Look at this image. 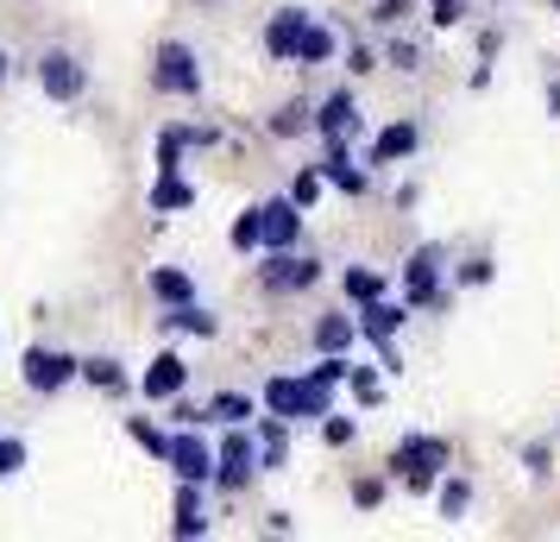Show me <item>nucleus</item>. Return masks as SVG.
Here are the masks:
<instances>
[{
	"instance_id": "obj_1",
	"label": "nucleus",
	"mask_w": 560,
	"mask_h": 542,
	"mask_svg": "<svg viewBox=\"0 0 560 542\" xmlns=\"http://www.w3.org/2000/svg\"><path fill=\"white\" fill-rule=\"evenodd\" d=\"M441 246H416L404 265V303L409 310H441L447 303V290H441Z\"/></svg>"
},
{
	"instance_id": "obj_2",
	"label": "nucleus",
	"mask_w": 560,
	"mask_h": 542,
	"mask_svg": "<svg viewBox=\"0 0 560 542\" xmlns=\"http://www.w3.org/2000/svg\"><path fill=\"white\" fill-rule=\"evenodd\" d=\"M253 466H265L258 429H246V423H228V436H221V466H214V480H221V486H246V480H253Z\"/></svg>"
},
{
	"instance_id": "obj_3",
	"label": "nucleus",
	"mask_w": 560,
	"mask_h": 542,
	"mask_svg": "<svg viewBox=\"0 0 560 542\" xmlns=\"http://www.w3.org/2000/svg\"><path fill=\"white\" fill-rule=\"evenodd\" d=\"M390 466H404L409 486L429 492L434 473L447 466V436H404V441H397V454H390Z\"/></svg>"
},
{
	"instance_id": "obj_4",
	"label": "nucleus",
	"mask_w": 560,
	"mask_h": 542,
	"mask_svg": "<svg viewBox=\"0 0 560 542\" xmlns=\"http://www.w3.org/2000/svg\"><path fill=\"white\" fill-rule=\"evenodd\" d=\"M315 278H322V265H315L308 253H290V246H278V253H271L265 265H258V285L271 290V297H290V290H308Z\"/></svg>"
},
{
	"instance_id": "obj_5",
	"label": "nucleus",
	"mask_w": 560,
	"mask_h": 542,
	"mask_svg": "<svg viewBox=\"0 0 560 542\" xmlns=\"http://www.w3.org/2000/svg\"><path fill=\"white\" fill-rule=\"evenodd\" d=\"M152 77L164 95H202V64H196V51L189 45H158V64H152Z\"/></svg>"
},
{
	"instance_id": "obj_6",
	"label": "nucleus",
	"mask_w": 560,
	"mask_h": 542,
	"mask_svg": "<svg viewBox=\"0 0 560 542\" xmlns=\"http://www.w3.org/2000/svg\"><path fill=\"white\" fill-rule=\"evenodd\" d=\"M214 466H221V448H208L196 423H183V436H171V473L202 486V480H214Z\"/></svg>"
},
{
	"instance_id": "obj_7",
	"label": "nucleus",
	"mask_w": 560,
	"mask_h": 542,
	"mask_svg": "<svg viewBox=\"0 0 560 542\" xmlns=\"http://www.w3.org/2000/svg\"><path fill=\"white\" fill-rule=\"evenodd\" d=\"M38 89H45L51 102H77L82 89H89V70H82L70 51H45L38 57Z\"/></svg>"
},
{
	"instance_id": "obj_8",
	"label": "nucleus",
	"mask_w": 560,
	"mask_h": 542,
	"mask_svg": "<svg viewBox=\"0 0 560 542\" xmlns=\"http://www.w3.org/2000/svg\"><path fill=\"white\" fill-rule=\"evenodd\" d=\"M77 372H82V360L57 354V347H32V354H26V385L32 391H63Z\"/></svg>"
},
{
	"instance_id": "obj_9",
	"label": "nucleus",
	"mask_w": 560,
	"mask_h": 542,
	"mask_svg": "<svg viewBox=\"0 0 560 542\" xmlns=\"http://www.w3.org/2000/svg\"><path fill=\"white\" fill-rule=\"evenodd\" d=\"M315 132H322L328 146L353 139V132H359V102H353V89H334L328 102L315 107Z\"/></svg>"
},
{
	"instance_id": "obj_10",
	"label": "nucleus",
	"mask_w": 560,
	"mask_h": 542,
	"mask_svg": "<svg viewBox=\"0 0 560 542\" xmlns=\"http://www.w3.org/2000/svg\"><path fill=\"white\" fill-rule=\"evenodd\" d=\"M303 32H308V13H303V7H278V13H271V26H265V51L278 57V64H296Z\"/></svg>"
},
{
	"instance_id": "obj_11",
	"label": "nucleus",
	"mask_w": 560,
	"mask_h": 542,
	"mask_svg": "<svg viewBox=\"0 0 560 542\" xmlns=\"http://www.w3.org/2000/svg\"><path fill=\"white\" fill-rule=\"evenodd\" d=\"M296 228H303V203H296V196L265 203V246H271V253H278V246H296Z\"/></svg>"
},
{
	"instance_id": "obj_12",
	"label": "nucleus",
	"mask_w": 560,
	"mask_h": 542,
	"mask_svg": "<svg viewBox=\"0 0 560 542\" xmlns=\"http://www.w3.org/2000/svg\"><path fill=\"white\" fill-rule=\"evenodd\" d=\"M404 322H409V303H390V297H372V303L359 310V328H365L372 341H390Z\"/></svg>"
},
{
	"instance_id": "obj_13",
	"label": "nucleus",
	"mask_w": 560,
	"mask_h": 542,
	"mask_svg": "<svg viewBox=\"0 0 560 542\" xmlns=\"http://www.w3.org/2000/svg\"><path fill=\"white\" fill-rule=\"evenodd\" d=\"M322 177L334 183V189H347V196H365V171L353 164V152H347V139L334 146L328 158H322Z\"/></svg>"
},
{
	"instance_id": "obj_14",
	"label": "nucleus",
	"mask_w": 560,
	"mask_h": 542,
	"mask_svg": "<svg viewBox=\"0 0 560 542\" xmlns=\"http://www.w3.org/2000/svg\"><path fill=\"white\" fill-rule=\"evenodd\" d=\"M183 542L189 537H208V505H202V492H196V480H183V492H177V523H171Z\"/></svg>"
},
{
	"instance_id": "obj_15",
	"label": "nucleus",
	"mask_w": 560,
	"mask_h": 542,
	"mask_svg": "<svg viewBox=\"0 0 560 542\" xmlns=\"http://www.w3.org/2000/svg\"><path fill=\"white\" fill-rule=\"evenodd\" d=\"M183 385H189V366H183L177 354H158L152 372H145V397H177Z\"/></svg>"
},
{
	"instance_id": "obj_16",
	"label": "nucleus",
	"mask_w": 560,
	"mask_h": 542,
	"mask_svg": "<svg viewBox=\"0 0 560 542\" xmlns=\"http://www.w3.org/2000/svg\"><path fill=\"white\" fill-rule=\"evenodd\" d=\"M416 139H422V132L409 127V120L384 127L378 139H372V164H397V158H409V152H416Z\"/></svg>"
},
{
	"instance_id": "obj_17",
	"label": "nucleus",
	"mask_w": 560,
	"mask_h": 542,
	"mask_svg": "<svg viewBox=\"0 0 560 542\" xmlns=\"http://www.w3.org/2000/svg\"><path fill=\"white\" fill-rule=\"evenodd\" d=\"M152 297L171 303V310H177V303H196V278H189L183 265H164V272H152Z\"/></svg>"
},
{
	"instance_id": "obj_18",
	"label": "nucleus",
	"mask_w": 560,
	"mask_h": 542,
	"mask_svg": "<svg viewBox=\"0 0 560 542\" xmlns=\"http://www.w3.org/2000/svg\"><path fill=\"white\" fill-rule=\"evenodd\" d=\"M177 208H196V183H183L177 171L152 183V215H177Z\"/></svg>"
},
{
	"instance_id": "obj_19",
	"label": "nucleus",
	"mask_w": 560,
	"mask_h": 542,
	"mask_svg": "<svg viewBox=\"0 0 560 542\" xmlns=\"http://www.w3.org/2000/svg\"><path fill=\"white\" fill-rule=\"evenodd\" d=\"M258 448H265V466H283V454H290V416H258Z\"/></svg>"
},
{
	"instance_id": "obj_20",
	"label": "nucleus",
	"mask_w": 560,
	"mask_h": 542,
	"mask_svg": "<svg viewBox=\"0 0 560 542\" xmlns=\"http://www.w3.org/2000/svg\"><path fill=\"white\" fill-rule=\"evenodd\" d=\"M353 322H347V315H322V322H315V354H353Z\"/></svg>"
},
{
	"instance_id": "obj_21",
	"label": "nucleus",
	"mask_w": 560,
	"mask_h": 542,
	"mask_svg": "<svg viewBox=\"0 0 560 542\" xmlns=\"http://www.w3.org/2000/svg\"><path fill=\"white\" fill-rule=\"evenodd\" d=\"M296 404H303V379H290V372H278V379H265V411H278L296 423Z\"/></svg>"
},
{
	"instance_id": "obj_22",
	"label": "nucleus",
	"mask_w": 560,
	"mask_h": 542,
	"mask_svg": "<svg viewBox=\"0 0 560 542\" xmlns=\"http://www.w3.org/2000/svg\"><path fill=\"white\" fill-rule=\"evenodd\" d=\"M271 132H278V139H303V132H315V107L308 102H283L278 114H271Z\"/></svg>"
},
{
	"instance_id": "obj_23",
	"label": "nucleus",
	"mask_w": 560,
	"mask_h": 542,
	"mask_svg": "<svg viewBox=\"0 0 560 542\" xmlns=\"http://www.w3.org/2000/svg\"><path fill=\"white\" fill-rule=\"evenodd\" d=\"M208 416H221V423H253L258 404H253V391H214V397H208Z\"/></svg>"
},
{
	"instance_id": "obj_24",
	"label": "nucleus",
	"mask_w": 560,
	"mask_h": 542,
	"mask_svg": "<svg viewBox=\"0 0 560 542\" xmlns=\"http://www.w3.org/2000/svg\"><path fill=\"white\" fill-rule=\"evenodd\" d=\"M340 290H347L353 303H372V297H384V278L372 265H347V272H340Z\"/></svg>"
},
{
	"instance_id": "obj_25",
	"label": "nucleus",
	"mask_w": 560,
	"mask_h": 542,
	"mask_svg": "<svg viewBox=\"0 0 560 542\" xmlns=\"http://www.w3.org/2000/svg\"><path fill=\"white\" fill-rule=\"evenodd\" d=\"M233 253H258V246H265V208H246V215H240V221H233Z\"/></svg>"
},
{
	"instance_id": "obj_26",
	"label": "nucleus",
	"mask_w": 560,
	"mask_h": 542,
	"mask_svg": "<svg viewBox=\"0 0 560 542\" xmlns=\"http://www.w3.org/2000/svg\"><path fill=\"white\" fill-rule=\"evenodd\" d=\"M164 328H177V335H214V315L196 310V303H177V310L164 315Z\"/></svg>"
},
{
	"instance_id": "obj_27",
	"label": "nucleus",
	"mask_w": 560,
	"mask_h": 542,
	"mask_svg": "<svg viewBox=\"0 0 560 542\" xmlns=\"http://www.w3.org/2000/svg\"><path fill=\"white\" fill-rule=\"evenodd\" d=\"M328 57H334V32H328V26H315V20H308L303 45H296V64H328Z\"/></svg>"
},
{
	"instance_id": "obj_28",
	"label": "nucleus",
	"mask_w": 560,
	"mask_h": 542,
	"mask_svg": "<svg viewBox=\"0 0 560 542\" xmlns=\"http://www.w3.org/2000/svg\"><path fill=\"white\" fill-rule=\"evenodd\" d=\"M127 436L139 441L145 454H158V461H171V436H164V429H152L145 416H127Z\"/></svg>"
},
{
	"instance_id": "obj_29",
	"label": "nucleus",
	"mask_w": 560,
	"mask_h": 542,
	"mask_svg": "<svg viewBox=\"0 0 560 542\" xmlns=\"http://www.w3.org/2000/svg\"><path fill=\"white\" fill-rule=\"evenodd\" d=\"M82 379L102 391H127V372H120V360H82Z\"/></svg>"
},
{
	"instance_id": "obj_30",
	"label": "nucleus",
	"mask_w": 560,
	"mask_h": 542,
	"mask_svg": "<svg viewBox=\"0 0 560 542\" xmlns=\"http://www.w3.org/2000/svg\"><path fill=\"white\" fill-rule=\"evenodd\" d=\"M466 505H472V486H466V480H447V486H441V517L454 523V517H466Z\"/></svg>"
},
{
	"instance_id": "obj_31",
	"label": "nucleus",
	"mask_w": 560,
	"mask_h": 542,
	"mask_svg": "<svg viewBox=\"0 0 560 542\" xmlns=\"http://www.w3.org/2000/svg\"><path fill=\"white\" fill-rule=\"evenodd\" d=\"M347 385L359 391V404H378V372H372V366H353V372H347Z\"/></svg>"
},
{
	"instance_id": "obj_32",
	"label": "nucleus",
	"mask_w": 560,
	"mask_h": 542,
	"mask_svg": "<svg viewBox=\"0 0 560 542\" xmlns=\"http://www.w3.org/2000/svg\"><path fill=\"white\" fill-rule=\"evenodd\" d=\"M429 20H434L441 32L459 26V20H466V0H429Z\"/></svg>"
},
{
	"instance_id": "obj_33",
	"label": "nucleus",
	"mask_w": 560,
	"mask_h": 542,
	"mask_svg": "<svg viewBox=\"0 0 560 542\" xmlns=\"http://www.w3.org/2000/svg\"><path fill=\"white\" fill-rule=\"evenodd\" d=\"M409 7H416V0H378V7H372V20H378V26H404Z\"/></svg>"
},
{
	"instance_id": "obj_34",
	"label": "nucleus",
	"mask_w": 560,
	"mask_h": 542,
	"mask_svg": "<svg viewBox=\"0 0 560 542\" xmlns=\"http://www.w3.org/2000/svg\"><path fill=\"white\" fill-rule=\"evenodd\" d=\"M322 436H328L334 448H347V441H353L359 429H353V416H328V423H322Z\"/></svg>"
},
{
	"instance_id": "obj_35",
	"label": "nucleus",
	"mask_w": 560,
	"mask_h": 542,
	"mask_svg": "<svg viewBox=\"0 0 560 542\" xmlns=\"http://www.w3.org/2000/svg\"><path fill=\"white\" fill-rule=\"evenodd\" d=\"M20 466H26V441H0V473H20Z\"/></svg>"
},
{
	"instance_id": "obj_36",
	"label": "nucleus",
	"mask_w": 560,
	"mask_h": 542,
	"mask_svg": "<svg viewBox=\"0 0 560 542\" xmlns=\"http://www.w3.org/2000/svg\"><path fill=\"white\" fill-rule=\"evenodd\" d=\"M322 183H328V177H322V171H303V177H296V189H290V196H296V203H315V196H322Z\"/></svg>"
},
{
	"instance_id": "obj_37",
	"label": "nucleus",
	"mask_w": 560,
	"mask_h": 542,
	"mask_svg": "<svg viewBox=\"0 0 560 542\" xmlns=\"http://www.w3.org/2000/svg\"><path fill=\"white\" fill-rule=\"evenodd\" d=\"M378 498H384V486H378V480H359V486H353V505H359V511H372Z\"/></svg>"
},
{
	"instance_id": "obj_38",
	"label": "nucleus",
	"mask_w": 560,
	"mask_h": 542,
	"mask_svg": "<svg viewBox=\"0 0 560 542\" xmlns=\"http://www.w3.org/2000/svg\"><path fill=\"white\" fill-rule=\"evenodd\" d=\"M485 278H491V258H466L459 265V285H485Z\"/></svg>"
},
{
	"instance_id": "obj_39",
	"label": "nucleus",
	"mask_w": 560,
	"mask_h": 542,
	"mask_svg": "<svg viewBox=\"0 0 560 542\" xmlns=\"http://www.w3.org/2000/svg\"><path fill=\"white\" fill-rule=\"evenodd\" d=\"M390 64H397V70H416V45H409V38H390Z\"/></svg>"
},
{
	"instance_id": "obj_40",
	"label": "nucleus",
	"mask_w": 560,
	"mask_h": 542,
	"mask_svg": "<svg viewBox=\"0 0 560 542\" xmlns=\"http://www.w3.org/2000/svg\"><path fill=\"white\" fill-rule=\"evenodd\" d=\"M0 82H7V51H0Z\"/></svg>"
},
{
	"instance_id": "obj_41",
	"label": "nucleus",
	"mask_w": 560,
	"mask_h": 542,
	"mask_svg": "<svg viewBox=\"0 0 560 542\" xmlns=\"http://www.w3.org/2000/svg\"><path fill=\"white\" fill-rule=\"evenodd\" d=\"M555 7H560V0H555Z\"/></svg>"
}]
</instances>
